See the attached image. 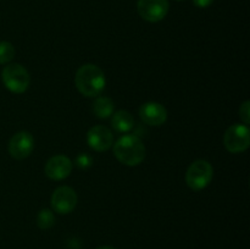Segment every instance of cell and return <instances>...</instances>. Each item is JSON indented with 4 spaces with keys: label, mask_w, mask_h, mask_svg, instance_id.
<instances>
[{
    "label": "cell",
    "mask_w": 250,
    "mask_h": 249,
    "mask_svg": "<svg viewBox=\"0 0 250 249\" xmlns=\"http://www.w3.org/2000/svg\"><path fill=\"white\" fill-rule=\"evenodd\" d=\"M75 84L78 92L88 98L100 95L106 84V78L100 67L94 63H85L81 66L75 76Z\"/></svg>",
    "instance_id": "6da1fadb"
},
{
    "label": "cell",
    "mask_w": 250,
    "mask_h": 249,
    "mask_svg": "<svg viewBox=\"0 0 250 249\" xmlns=\"http://www.w3.org/2000/svg\"><path fill=\"white\" fill-rule=\"evenodd\" d=\"M146 149L141 138L133 134L122 136L114 144V155L121 164L127 166H137L146 159Z\"/></svg>",
    "instance_id": "7a4b0ae2"
},
{
    "label": "cell",
    "mask_w": 250,
    "mask_h": 249,
    "mask_svg": "<svg viewBox=\"0 0 250 249\" xmlns=\"http://www.w3.org/2000/svg\"><path fill=\"white\" fill-rule=\"evenodd\" d=\"M1 80L5 87L15 94L26 92L31 83L28 71L20 63H10L5 66L1 72Z\"/></svg>",
    "instance_id": "3957f363"
},
{
    "label": "cell",
    "mask_w": 250,
    "mask_h": 249,
    "mask_svg": "<svg viewBox=\"0 0 250 249\" xmlns=\"http://www.w3.org/2000/svg\"><path fill=\"white\" fill-rule=\"evenodd\" d=\"M214 176V168L207 160H195L186 172V183L193 190H202L210 185Z\"/></svg>",
    "instance_id": "277c9868"
},
{
    "label": "cell",
    "mask_w": 250,
    "mask_h": 249,
    "mask_svg": "<svg viewBox=\"0 0 250 249\" xmlns=\"http://www.w3.org/2000/svg\"><path fill=\"white\" fill-rule=\"evenodd\" d=\"M224 143L227 150L232 154H239L246 151L250 145L249 127L244 124H232L225 133Z\"/></svg>",
    "instance_id": "5b68a950"
},
{
    "label": "cell",
    "mask_w": 250,
    "mask_h": 249,
    "mask_svg": "<svg viewBox=\"0 0 250 249\" xmlns=\"http://www.w3.org/2000/svg\"><path fill=\"white\" fill-rule=\"evenodd\" d=\"M77 194L75 190L67 186H61L54 190L51 195V209L60 215L70 214L77 205Z\"/></svg>",
    "instance_id": "8992f818"
},
{
    "label": "cell",
    "mask_w": 250,
    "mask_h": 249,
    "mask_svg": "<svg viewBox=\"0 0 250 249\" xmlns=\"http://www.w3.org/2000/svg\"><path fill=\"white\" fill-rule=\"evenodd\" d=\"M168 0H138L137 10L139 16L148 22H159L167 15Z\"/></svg>",
    "instance_id": "52a82bcc"
},
{
    "label": "cell",
    "mask_w": 250,
    "mask_h": 249,
    "mask_svg": "<svg viewBox=\"0 0 250 249\" xmlns=\"http://www.w3.org/2000/svg\"><path fill=\"white\" fill-rule=\"evenodd\" d=\"M34 149V138L29 132L21 131L15 133L9 142V153L16 160L28 158Z\"/></svg>",
    "instance_id": "ba28073f"
},
{
    "label": "cell",
    "mask_w": 250,
    "mask_h": 249,
    "mask_svg": "<svg viewBox=\"0 0 250 249\" xmlns=\"http://www.w3.org/2000/svg\"><path fill=\"white\" fill-rule=\"evenodd\" d=\"M72 168L73 163L70 158L65 155H54L46 161L44 171L50 180L61 181L70 176Z\"/></svg>",
    "instance_id": "9c48e42d"
},
{
    "label": "cell",
    "mask_w": 250,
    "mask_h": 249,
    "mask_svg": "<svg viewBox=\"0 0 250 249\" xmlns=\"http://www.w3.org/2000/svg\"><path fill=\"white\" fill-rule=\"evenodd\" d=\"M87 143L93 150L106 151L114 144V136L107 127L98 124L92 127L87 133Z\"/></svg>",
    "instance_id": "30bf717a"
},
{
    "label": "cell",
    "mask_w": 250,
    "mask_h": 249,
    "mask_svg": "<svg viewBox=\"0 0 250 249\" xmlns=\"http://www.w3.org/2000/svg\"><path fill=\"white\" fill-rule=\"evenodd\" d=\"M139 116L149 126H161L167 120V110L163 104L156 102L146 103L139 109Z\"/></svg>",
    "instance_id": "8fae6325"
},
{
    "label": "cell",
    "mask_w": 250,
    "mask_h": 249,
    "mask_svg": "<svg viewBox=\"0 0 250 249\" xmlns=\"http://www.w3.org/2000/svg\"><path fill=\"white\" fill-rule=\"evenodd\" d=\"M111 126L116 132L126 133L134 127V117L126 110H120L115 112L112 116Z\"/></svg>",
    "instance_id": "7c38bea8"
},
{
    "label": "cell",
    "mask_w": 250,
    "mask_h": 249,
    "mask_svg": "<svg viewBox=\"0 0 250 249\" xmlns=\"http://www.w3.org/2000/svg\"><path fill=\"white\" fill-rule=\"evenodd\" d=\"M115 109V104L110 98L98 97L93 103V112L99 119H107L112 115Z\"/></svg>",
    "instance_id": "4fadbf2b"
},
{
    "label": "cell",
    "mask_w": 250,
    "mask_h": 249,
    "mask_svg": "<svg viewBox=\"0 0 250 249\" xmlns=\"http://www.w3.org/2000/svg\"><path fill=\"white\" fill-rule=\"evenodd\" d=\"M55 224V215L51 210L49 209H42L39 214L37 215V225L39 228L48 229L54 226Z\"/></svg>",
    "instance_id": "5bb4252c"
},
{
    "label": "cell",
    "mask_w": 250,
    "mask_h": 249,
    "mask_svg": "<svg viewBox=\"0 0 250 249\" xmlns=\"http://www.w3.org/2000/svg\"><path fill=\"white\" fill-rule=\"evenodd\" d=\"M15 48L10 42H0V65H6L14 59Z\"/></svg>",
    "instance_id": "9a60e30c"
},
{
    "label": "cell",
    "mask_w": 250,
    "mask_h": 249,
    "mask_svg": "<svg viewBox=\"0 0 250 249\" xmlns=\"http://www.w3.org/2000/svg\"><path fill=\"white\" fill-rule=\"evenodd\" d=\"M239 117L243 121L244 124L248 126L250 122V102L249 100H246L243 104L239 107Z\"/></svg>",
    "instance_id": "2e32d148"
},
{
    "label": "cell",
    "mask_w": 250,
    "mask_h": 249,
    "mask_svg": "<svg viewBox=\"0 0 250 249\" xmlns=\"http://www.w3.org/2000/svg\"><path fill=\"white\" fill-rule=\"evenodd\" d=\"M76 165L82 170H87L88 167L92 166V158L88 154H80L76 159Z\"/></svg>",
    "instance_id": "e0dca14e"
},
{
    "label": "cell",
    "mask_w": 250,
    "mask_h": 249,
    "mask_svg": "<svg viewBox=\"0 0 250 249\" xmlns=\"http://www.w3.org/2000/svg\"><path fill=\"white\" fill-rule=\"evenodd\" d=\"M195 6L200 7V9H204V7L210 6V5L214 2V0H193Z\"/></svg>",
    "instance_id": "ac0fdd59"
},
{
    "label": "cell",
    "mask_w": 250,
    "mask_h": 249,
    "mask_svg": "<svg viewBox=\"0 0 250 249\" xmlns=\"http://www.w3.org/2000/svg\"><path fill=\"white\" fill-rule=\"evenodd\" d=\"M97 249H116V248H114V247L105 246V247H99V248H97Z\"/></svg>",
    "instance_id": "d6986e66"
},
{
    "label": "cell",
    "mask_w": 250,
    "mask_h": 249,
    "mask_svg": "<svg viewBox=\"0 0 250 249\" xmlns=\"http://www.w3.org/2000/svg\"><path fill=\"white\" fill-rule=\"evenodd\" d=\"M176 1H182V0H176Z\"/></svg>",
    "instance_id": "ffe728a7"
}]
</instances>
